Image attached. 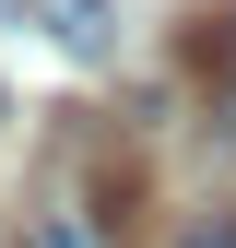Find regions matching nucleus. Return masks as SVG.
Instances as JSON below:
<instances>
[{"label": "nucleus", "instance_id": "obj_4", "mask_svg": "<svg viewBox=\"0 0 236 248\" xmlns=\"http://www.w3.org/2000/svg\"><path fill=\"white\" fill-rule=\"evenodd\" d=\"M224 47H236V36H224Z\"/></svg>", "mask_w": 236, "mask_h": 248}, {"label": "nucleus", "instance_id": "obj_2", "mask_svg": "<svg viewBox=\"0 0 236 248\" xmlns=\"http://www.w3.org/2000/svg\"><path fill=\"white\" fill-rule=\"evenodd\" d=\"M36 24H47L59 47H83V59L106 47V0H36Z\"/></svg>", "mask_w": 236, "mask_h": 248}, {"label": "nucleus", "instance_id": "obj_1", "mask_svg": "<svg viewBox=\"0 0 236 248\" xmlns=\"http://www.w3.org/2000/svg\"><path fill=\"white\" fill-rule=\"evenodd\" d=\"M24 248H118V236H106V213L83 201L71 177H59V189H47L36 213H24Z\"/></svg>", "mask_w": 236, "mask_h": 248}, {"label": "nucleus", "instance_id": "obj_3", "mask_svg": "<svg viewBox=\"0 0 236 248\" xmlns=\"http://www.w3.org/2000/svg\"><path fill=\"white\" fill-rule=\"evenodd\" d=\"M0 118H12V107H0Z\"/></svg>", "mask_w": 236, "mask_h": 248}]
</instances>
